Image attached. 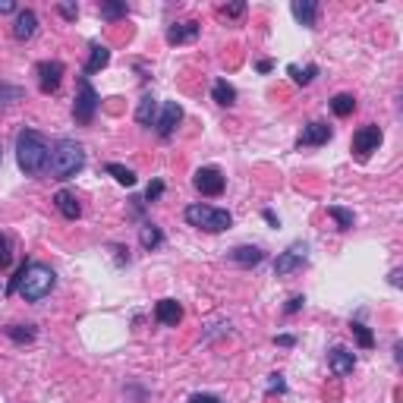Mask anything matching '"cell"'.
I'll return each instance as SVG.
<instances>
[{"label": "cell", "mask_w": 403, "mask_h": 403, "mask_svg": "<svg viewBox=\"0 0 403 403\" xmlns=\"http://www.w3.org/2000/svg\"><path fill=\"white\" fill-rule=\"evenodd\" d=\"M155 113H158V101H155V95H142L139 107H136V123H139V126H152L155 123Z\"/></svg>", "instance_id": "cell-22"}, {"label": "cell", "mask_w": 403, "mask_h": 403, "mask_svg": "<svg viewBox=\"0 0 403 403\" xmlns=\"http://www.w3.org/2000/svg\"><path fill=\"white\" fill-rule=\"evenodd\" d=\"M350 331H353V338H356V344L363 347V350H372V347H375V334H372L363 322H350Z\"/></svg>", "instance_id": "cell-30"}, {"label": "cell", "mask_w": 403, "mask_h": 403, "mask_svg": "<svg viewBox=\"0 0 403 403\" xmlns=\"http://www.w3.org/2000/svg\"><path fill=\"white\" fill-rule=\"evenodd\" d=\"M264 394H287V381H284V375H268V384H264Z\"/></svg>", "instance_id": "cell-33"}, {"label": "cell", "mask_w": 403, "mask_h": 403, "mask_svg": "<svg viewBox=\"0 0 403 403\" xmlns=\"http://www.w3.org/2000/svg\"><path fill=\"white\" fill-rule=\"evenodd\" d=\"M198 32H202V22L196 19L173 22V26H167V45H189L198 38Z\"/></svg>", "instance_id": "cell-13"}, {"label": "cell", "mask_w": 403, "mask_h": 403, "mask_svg": "<svg viewBox=\"0 0 403 403\" xmlns=\"http://www.w3.org/2000/svg\"><path fill=\"white\" fill-rule=\"evenodd\" d=\"M331 111L338 113V117H350L353 111H356V98H353V95H334V98H331Z\"/></svg>", "instance_id": "cell-29"}, {"label": "cell", "mask_w": 403, "mask_h": 403, "mask_svg": "<svg viewBox=\"0 0 403 403\" xmlns=\"http://www.w3.org/2000/svg\"><path fill=\"white\" fill-rule=\"evenodd\" d=\"M104 171L111 173V177L117 180L120 186H136V171H129V167L117 164V161H111V164H104Z\"/></svg>", "instance_id": "cell-26"}, {"label": "cell", "mask_w": 403, "mask_h": 403, "mask_svg": "<svg viewBox=\"0 0 403 403\" xmlns=\"http://www.w3.org/2000/svg\"><path fill=\"white\" fill-rule=\"evenodd\" d=\"M57 13L63 16V19H70V22H73L76 16H79V7H76V3H57Z\"/></svg>", "instance_id": "cell-36"}, {"label": "cell", "mask_w": 403, "mask_h": 403, "mask_svg": "<svg viewBox=\"0 0 403 403\" xmlns=\"http://www.w3.org/2000/svg\"><path fill=\"white\" fill-rule=\"evenodd\" d=\"M212 101H214V104H221V107L237 104V88H233L227 79H214V86H212Z\"/></svg>", "instance_id": "cell-20"}, {"label": "cell", "mask_w": 403, "mask_h": 403, "mask_svg": "<svg viewBox=\"0 0 403 403\" xmlns=\"http://www.w3.org/2000/svg\"><path fill=\"white\" fill-rule=\"evenodd\" d=\"M218 13L224 16V19H239V16L246 13V3H227V7H221Z\"/></svg>", "instance_id": "cell-34"}, {"label": "cell", "mask_w": 403, "mask_h": 403, "mask_svg": "<svg viewBox=\"0 0 403 403\" xmlns=\"http://www.w3.org/2000/svg\"><path fill=\"white\" fill-rule=\"evenodd\" d=\"M331 136H334V129H331L328 123H322V120H312V123L303 126L297 145H299V148H318V145H328Z\"/></svg>", "instance_id": "cell-10"}, {"label": "cell", "mask_w": 403, "mask_h": 403, "mask_svg": "<svg viewBox=\"0 0 403 403\" xmlns=\"http://www.w3.org/2000/svg\"><path fill=\"white\" fill-rule=\"evenodd\" d=\"M303 306H306V297H303V293H297V297H290V299H287L284 315H297V312L303 309Z\"/></svg>", "instance_id": "cell-35"}, {"label": "cell", "mask_w": 403, "mask_h": 403, "mask_svg": "<svg viewBox=\"0 0 403 403\" xmlns=\"http://www.w3.org/2000/svg\"><path fill=\"white\" fill-rule=\"evenodd\" d=\"M388 284H390V287H400V271H397V268L388 274Z\"/></svg>", "instance_id": "cell-42"}, {"label": "cell", "mask_w": 403, "mask_h": 403, "mask_svg": "<svg viewBox=\"0 0 403 403\" xmlns=\"http://www.w3.org/2000/svg\"><path fill=\"white\" fill-rule=\"evenodd\" d=\"M192 186H196V192H202V196H221L227 186V177L218 171V167H198L196 173H192Z\"/></svg>", "instance_id": "cell-8"}, {"label": "cell", "mask_w": 403, "mask_h": 403, "mask_svg": "<svg viewBox=\"0 0 403 403\" xmlns=\"http://www.w3.org/2000/svg\"><path fill=\"white\" fill-rule=\"evenodd\" d=\"M86 167V148L73 139H60L51 148V161H47V171L54 173V180H73L76 173Z\"/></svg>", "instance_id": "cell-2"}, {"label": "cell", "mask_w": 403, "mask_h": 403, "mask_svg": "<svg viewBox=\"0 0 403 403\" xmlns=\"http://www.w3.org/2000/svg\"><path fill=\"white\" fill-rule=\"evenodd\" d=\"M183 218H186L189 227H198V230H205V233H224L227 227L233 224V218H230L227 208H214V205H205V202H192V205H186Z\"/></svg>", "instance_id": "cell-4"}, {"label": "cell", "mask_w": 403, "mask_h": 403, "mask_svg": "<svg viewBox=\"0 0 403 403\" xmlns=\"http://www.w3.org/2000/svg\"><path fill=\"white\" fill-rule=\"evenodd\" d=\"M262 214H264V221H268V224H271V227H278V214H274L271 208H264Z\"/></svg>", "instance_id": "cell-41"}, {"label": "cell", "mask_w": 403, "mask_h": 403, "mask_svg": "<svg viewBox=\"0 0 403 403\" xmlns=\"http://www.w3.org/2000/svg\"><path fill=\"white\" fill-rule=\"evenodd\" d=\"M98 92H95V86L88 82V76H82L79 82H76V101H73V120L79 126H88L95 120V113H98Z\"/></svg>", "instance_id": "cell-5"}, {"label": "cell", "mask_w": 403, "mask_h": 403, "mask_svg": "<svg viewBox=\"0 0 403 403\" xmlns=\"http://www.w3.org/2000/svg\"><path fill=\"white\" fill-rule=\"evenodd\" d=\"M35 32H38V16H35V10H19V13H16V22H13V38L29 41Z\"/></svg>", "instance_id": "cell-15"}, {"label": "cell", "mask_w": 403, "mask_h": 403, "mask_svg": "<svg viewBox=\"0 0 403 403\" xmlns=\"http://www.w3.org/2000/svg\"><path fill=\"white\" fill-rule=\"evenodd\" d=\"M189 403H224V400H221V397H214V394H192Z\"/></svg>", "instance_id": "cell-37"}, {"label": "cell", "mask_w": 403, "mask_h": 403, "mask_svg": "<svg viewBox=\"0 0 403 403\" xmlns=\"http://www.w3.org/2000/svg\"><path fill=\"white\" fill-rule=\"evenodd\" d=\"M111 63V51H107V45H98V41H92V47H88V60H86V73H101L104 66Z\"/></svg>", "instance_id": "cell-19"}, {"label": "cell", "mask_w": 403, "mask_h": 403, "mask_svg": "<svg viewBox=\"0 0 403 403\" xmlns=\"http://www.w3.org/2000/svg\"><path fill=\"white\" fill-rule=\"evenodd\" d=\"M22 88L19 86H10V82H0V111H7V107H13L16 101H22Z\"/></svg>", "instance_id": "cell-27"}, {"label": "cell", "mask_w": 403, "mask_h": 403, "mask_svg": "<svg viewBox=\"0 0 403 403\" xmlns=\"http://www.w3.org/2000/svg\"><path fill=\"white\" fill-rule=\"evenodd\" d=\"M54 284H57V274H54L51 264L45 262H26V271H22V280H19V297L26 299V303H38V299H45L47 293L54 290Z\"/></svg>", "instance_id": "cell-3"}, {"label": "cell", "mask_w": 403, "mask_h": 403, "mask_svg": "<svg viewBox=\"0 0 403 403\" xmlns=\"http://www.w3.org/2000/svg\"><path fill=\"white\" fill-rule=\"evenodd\" d=\"M306 262H309V246H306V243H293V246H287L278 258H274V274H278V278L293 274V271H299Z\"/></svg>", "instance_id": "cell-7"}, {"label": "cell", "mask_w": 403, "mask_h": 403, "mask_svg": "<svg viewBox=\"0 0 403 403\" xmlns=\"http://www.w3.org/2000/svg\"><path fill=\"white\" fill-rule=\"evenodd\" d=\"M126 13H129V7H126L123 0H107V3H101V19H107V22L126 19Z\"/></svg>", "instance_id": "cell-25"}, {"label": "cell", "mask_w": 403, "mask_h": 403, "mask_svg": "<svg viewBox=\"0 0 403 403\" xmlns=\"http://www.w3.org/2000/svg\"><path fill=\"white\" fill-rule=\"evenodd\" d=\"M139 243H142V249H158L161 243H164V233H161V227H155L152 221H145V224L139 227Z\"/></svg>", "instance_id": "cell-23"}, {"label": "cell", "mask_w": 403, "mask_h": 403, "mask_svg": "<svg viewBox=\"0 0 403 403\" xmlns=\"http://www.w3.org/2000/svg\"><path fill=\"white\" fill-rule=\"evenodd\" d=\"M290 13L299 26L306 29H315V19H318V3L315 0H293L290 3Z\"/></svg>", "instance_id": "cell-16"}, {"label": "cell", "mask_w": 403, "mask_h": 403, "mask_svg": "<svg viewBox=\"0 0 403 403\" xmlns=\"http://www.w3.org/2000/svg\"><path fill=\"white\" fill-rule=\"evenodd\" d=\"M51 161V145L38 129H22L16 136V164L26 177H41Z\"/></svg>", "instance_id": "cell-1"}, {"label": "cell", "mask_w": 403, "mask_h": 403, "mask_svg": "<svg viewBox=\"0 0 403 403\" xmlns=\"http://www.w3.org/2000/svg\"><path fill=\"white\" fill-rule=\"evenodd\" d=\"M13 10H16L13 0H0V16H3V13H13Z\"/></svg>", "instance_id": "cell-39"}, {"label": "cell", "mask_w": 403, "mask_h": 403, "mask_svg": "<svg viewBox=\"0 0 403 403\" xmlns=\"http://www.w3.org/2000/svg\"><path fill=\"white\" fill-rule=\"evenodd\" d=\"M63 63L60 60H41L38 66H35V76H38V88L45 95H54L60 88V82H63Z\"/></svg>", "instance_id": "cell-9"}, {"label": "cell", "mask_w": 403, "mask_h": 403, "mask_svg": "<svg viewBox=\"0 0 403 403\" xmlns=\"http://www.w3.org/2000/svg\"><path fill=\"white\" fill-rule=\"evenodd\" d=\"M381 139H384V132H381V126H375V123H365V126H359L356 132H353V155H356V161H369L372 155L378 152V145H381Z\"/></svg>", "instance_id": "cell-6"}, {"label": "cell", "mask_w": 403, "mask_h": 403, "mask_svg": "<svg viewBox=\"0 0 403 403\" xmlns=\"http://www.w3.org/2000/svg\"><path fill=\"white\" fill-rule=\"evenodd\" d=\"M328 218H334L338 230H353V224H356L353 212H350V208H344V205H328Z\"/></svg>", "instance_id": "cell-24"}, {"label": "cell", "mask_w": 403, "mask_h": 403, "mask_svg": "<svg viewBox=\"0 0 403 403\" xmlns=\"http://www.w3.org/2000/svg\"><path fill=\"white\" fill-rule=\"evenodd\" d=\"M54 205H57V212L63 214L66 221H76L82 214V205H79V198L73 196L70 189H60L57 196H54Z\"/></svg>", "instance_id": "cell-17"}, {"label": "cell", "mask_w": 403, "mask_h": 403, "mask_svg": "<svg viewBox=\"0 0 403 403\" xmlns=\"http://www.w3.org/2000/svg\"><path fill=\"white\" fill-rule=\"evenodd\" d=\"M271 60H258V63H255V70H258V73H271Z\"/></svg>", "instance_id": "cell-40"}, {"label": "cell", "mask_w": 403, "mask_h": 403, "mask_svg": "<svg viewBox=\"0 0 403 403\" xmlns=\"http://www.w3.org/2000/svg\"><path fill=\"white\" fill-rule=\"evenodd\" d=\"M155 322L164 324V328H177V324L183 322V306H180L177 299H161V303H155Z\"/></svg>", "instance_id": "cell-14"}, {"label": "cell", "mask_w": 403, "mask_h": 403, "mask_svg": "<svg viewBox=\"0 0 403 403\" xmlns=\"http://www.w3.org/2000/svg\"><path fill=\"white\" fill-rule=\"evenodd\" d=\"M180 120H183V107H180L177 101H164V107H161V117L155 120V129H158L161 139H171L173 132H177Z\"/></svg>", "instance_id": "cell-11"}, {"label": "cell", "mask_w": 403, "mask_h": 403, "mask_svg": "<svg viewBox=\"0 0 403 403\" xmlns=\"http://www.w3.org/2000/svg\"><path fill=\"white\" fill-rule=\"evenodd\" d=\"M230 262L239 264V268H255V264L264 262V252L258 249V246H237V249L230 252Z\"/></svg>", "instance_id": "cell-18"}, {"label": "cell", "mask_w": 403, "mask_h": 403, "mask_svg": "<svg viewBox=\"0 0 403 403\" xmlns=\"http://www.w3.org/2000/svg\"><path fill=\"white\" fill-rule=\"evenodd\" d=\"M10 264H13V243L7 233H0V271H7Z\"/></svg>", "instance_id": "cell-31"}, {"label": "cell", "mask_w": 403, "mask_h": 403, "mask_svg": "<svg viewBox=\"0 0 403 403\" xmlns=\"http://www.w3.org/2000/svg\"><path fill=\"white\" fill-rule=\"evenodd\" d=\"M161 196H164V180H152V183H148V189H145V198H142V202H148V205H152V202H158Z\"/></svg>", "instance_id": "cell-32"}, {"label": "cell", "mask_w": 403, "mask_h": 403, "mask_svg": "<svg viewBox=\"0 0 403 403\" xmlns=\"http://www.w3.org/2000/svg\"><path fill=\"white\" fill-rule=\"evenodd\" d=\"M3 334H7L10 340H13V344H32L35 338H38V331H35V324H7V328H3Z\"/></svg>", "instance_id": "cell-21"}, {"label": "cell", "mask_w": 403, "mask_h": 403, "mask_svg": "<svg viewBox=\"0 0 403 403\" xmlns=\"http://www.w3.org/2000/svg\"><path fill=\"white\" fill-rule=\"evenodd\" d=\"M287 73H290V79L297 82V86H309V82L318 76V66H315V63H309L306 70H299L297 63H290V66H287Z\"/></svg>", "instance_id": "cell-28"}, {"label": "cell", "mask_w": 403, "mask_h": 403, "mask_svg": "<svg viewBox=\"0 0 403 403\" xmlns=\"http://www.w3.org/2000/svg\"><path fill=\"white\" fill-rule=\"evenodd\" d=\"M274 344H278V347H297V338H293V334H278Z\"/></svg>", "instance_id": "cell-38"}, {"label": "cell", "mask_w": 403, "mask_h": 403, "mask_svg": "<svg viewBox=\"0 0 403 403\" xmlns=\"http://www.w3.org/2000/svg\"><path fill=\"white\" fill-rule=\"evenodd\" d=\"M328 369L334 372L338 378L350 375V372L356 369V353L347 350V347H331V350H328Z\"/></svg>", "instance_id": "cell-12"}]
</instances>
